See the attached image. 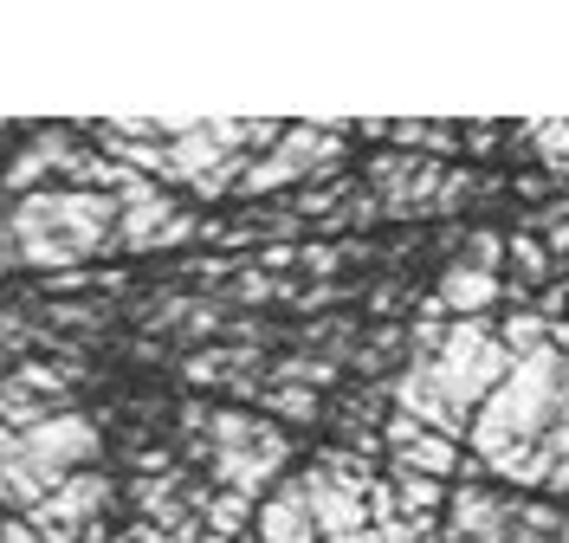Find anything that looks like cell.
Returning a JSON list of instances; mask_svg holds the SVG:
<instances>
[{
	"label": "cell",
	"mask_w": 569,
	"mask_h": 543,
	"mask_svg": "<svg viewBox=\"0 0 569 543\" xmlns=\"http://www.w3.org/2000/svg\"><path fill=\"white\" fill-rule=\"evenodd\" d=\"M563 401H569V356L563 350H537V356L511 362V375H505L492 395H486V408L472 414V446H479V460L492 466L511 446H537Z\"/></svg>",
	"instance_id": "obj_1"
},
{
	"label": "cell",
	"mask_w": 569,
	"mask_h": 543,
	"mask_svg": "<svg viewBox=\"0 0 569 543\" xmlns=\"http://www.w3.org/2000/svg\"><path fill=\"white\" fill-rule=\"evenodd\" d=\"M421 362H427V375H433V389H440V401L460 414L466 428L486 408V395L511 375V356H505V343H498V330L486 318H460V324L440 336V350Z\"/></svg>",
	"instance_id": "obj_2"
},
{
	"label": "cell",
	"mask_w": 569,
	"mask_h": 543,
	"mask_svg": "<svg viewBox=\"0 0 569 543\" xmlns=\"http://www.w3.org/2000/svg\"><path fill=\"white\" fill-rule=\"evenodd\" d=\"M337 162H343V130L298 123V130H279V143L247 162L240 194H272V188H291V181H305V175H330Z\"/></svg>",
	"instance_id": "obj_3"
},
{
	"label": "cell",
	"mask_w": 569,
	"mask_h": 543,
	"mask_svg": "<svg viewBox=\"0 0 569 543\" xmlns=\"http://www.w3.org/2000/svg\"><path fill=\"white\" fill-rule=\"evenodd\" d=\"M117 201H123V214H117V240L110 247H123V253H156V247H181L188 233H194V214H181L176 201L156 188V181H123L117 188Z\"/></svg>",
	"instance_id": "obj_4"
},
{
	"label": "cell",
	"mask_w": 569,
	"mask_h": 543,
	"mask_svg": "<svg viewBox=\"0 0 569 543\" xmlns=\"http://www.w3.org/2000/svg\"><path fill=\"white\" fill-rule=\"evenodd\" d=\"M98 421H84V414H71V408H52V414H39L33 428L20 434V453L33 460V466H52V472H78L84 460H98Z\"/></svg>",
	"instance_id": "obj_5"
},
{
	"label": "cell",
	"mask_w": 569,
	"mask_h": 543,
	"mask_svg": "<svg viewBox=\"0 0 569 543\" xmlns=\"http://www.w3.org/2000/svg\"><path fill=\"white\" fill-rule=\"evenodd\" d=\"M284 460H291V440H284L279 428H266L252 446H227V453H213V479H220V492L259 499V492L284 472Z\"/></svg>",
	"instance_id": "obj_6"
},
{
	"label": "cell",
	"mask_w": 569,
	"mask_h": 543,
	"mask_svg": "<svg viewBox=\"0 0 569 543\" xmlns=\"http://www.w3.org/2000/svg\"><path fill=\"white\" fill-rule=\"evenodd\" d=\"M78 149H84V143H78L71 130H39V137H27V143H20V155L7 162V188H13V194H39V188H59Z\"/></svg>",
	"instance_id": "obj_7"
},
{
	"label": "cell",
	"mask_w": 569,
	"mask_h": 543,
	"mask_svg": "<svg viewBox=\"0 0 569 543\" xmlns=\"http://www.w3.org/2000/svg\"><path fill=\"white\" fill-rule=\"evenodd\" d=\"M252 543H318V524L305 511V485L284 479L266 505L252 511Z\"/></svg>",
	"instance_id": "obj_8"
},
{
	"label": "cell",
	"mask_w": 569,
	"mask_h": 543,
	"mask_svg": "<svg viewBox=\"0 0 569 543\" xmlns=\"http://www.w3.org/2000/svg\"><path fill=\"white\" fill-rule=\"evenodd\" d=\"M505 537H511L505 499L460 485V492H453V511H447V543H505Z\"/></svg>",
	"instance_id": "obj_9"
},
{
	"label": "cell",
	"mask_w": 569,
	"mask_h": 543,
	"mask_svg": "<svg viewBox=\"0 0 569 543\" xmlns=\"http://www.w3.org/2000/svg\"><path fill=\"white\" fill-rule=\"evenodd\" d=\"M376 188H382V208H395V214H408V208H421V201H433L440 194V169L433 162H376Z\"/></svg>",
	"instance_id": "obj_10"
},
{
	"label": "cell",
	"mask_w": 569,
	"mask_h": 543,
	"mask_svg": "<svg viewBox=\"0 0 569 543\" xmlns=\"http://www.w3.org/2000/svg\"><path fill=\"white\" fill-rule=\"evenodd\" d=\"M498 272H479V265H447V279H440V311H453V318H479V311H492L498 304Z\"/></svg>",
	"instance_id": "obj_11"
},
{
	"label": "cell",
	"mask_w": 569,
	"mask_h": 543,
	"mask_svg": "<svg viewBox=\"0 0 569 543\" xmlns=\"http://www.w3.org/2000/svg\"><path fill=\"white\" fill-rule=\"evenodd\" d=\"M201 517H208V537L240 543L247 537V517H252V499H240V492H213L208 505H201Z\"/></svg>",
	"instance_id": "obj_12"
},
{
	"label": "cell",
	"mask_w": 569,
	"mask_h": 543,
	"mask_svg": "<svg viewBox=\"0 0 569 543\" xmlns=\"http://www.w3.org/2000/svg\"><path fill=\"white\" fill-rule=\"evenodd\" d=\"M498 343H505V356L511 362H525V356H537V350H550V324H543L537 311H518V318H505Z\"/></svg>",
	"instance_id": "obj_13"
},
{
	"label": "cell",
	"mask_w": 569,
	"mask_h": 543,
	"mask_svg": "<svg viewBox=\"0 0 569 543\" xmlns=\"http://www.w3.org/2000/svg\"><path fill=\"white\" fill-rule=\"evenodd\" d=\"M252 369V350H208V356H188V382H220V375H240Z\"/></svg>",
	"instance_id": "obj_14"
},
{
	"label": "cell",
	"mask_w": 569,
	"mask_h": 543,
	"mask_svg": "<svg viewBox=\"0 0 569 543\" xmlns=\"http://www.w3.org/2000/svg\"><path fill=\"white\" fill-rule=\"evenodd\" d=\"M259 401L284 414V421H311L318 414V389H291V382H272V389H259Z\"/></svg>",
	"instance_id": "obj_15"
},
{
	"label": "cell",
	"mask_w": 569,
	"mask_h": 543,
	"mask_svg": "<svg viewBox=\"0 0 569 543\" xmlns=\"http://www.w3.org/2000/svg\"><path fill=\"white\" fill-rule=\"evenodd\" d=\"M525 149H537L550 169L569 175V123H531V130H525Z\"/></svg>",
	"instance_id": "obj_16"
},
{
	"label": "cell",
	"mask_w": 569,
	"mask_h": 543,
	"mask_svg": "<svg viewBox=\"0 0 569 543\" xmlns=\"http://www.w3.org/2000/svg\"><path fill=\"white\" fill-rule=\"evenodd\" d=\"M537 446H543L550 460H569V401H563V408H557V421L543 428V440H537Z\"/></svg>",
	"instance_id": "obj_17"
},
{
	"label": "cell",
	"mask_w": 569,
	"mask_h": 543,
	"mask_svg": "<svg viewBox=\"0 0 569 543\" xmlns=\"http://www.w3.org/2000/svg\"><path fill=\"white\" fill-rule=\"evenodd\" d=\"M20 343H27V318H20V311H0V362L13 356Z\"/></svg>",
	"instance_id": "obj_18"
},
{
	"label": "cell",
	"mask_w": 569,
	"mask_h": 543,
	"mask_svg": "<svg viewBox=\"0 0 569 543\" xmlns=\"http://www.w3.org/2000/svg\"><path fill=\"white\" fill-rule=\"evenodd\" d=\"M272 279H266V272H240V285H233V298H240V304H259V298H272Z\"/></svg>",
	"instance_id": "obj_19"
},
{
	"label": "cell",
	"mask_w": 569,
	"mask_h": 543,
	"mask_svg": "<svg viewBox=\"0 0 569 543\" xmlns=\"http://www.w3.org/2000/svg\"><path fill=\"white\" fill-rule=\"evenodd\" d=\"M511 259H518V265H525V272H543V265H550V253H543V247H537V240H525V233H518V240H511Z\"/></svg>",
	"instance_id": "obj_20"
},
{
	"label": "cell",
	"mask_w": 569,
	"mask_h": 543,
	"mask_svg": "<svg viewBox=\"0 0 569 543\" xmlns=\"http://www.w3.org/2000/svg\"><path fill=\"white\" fill-rule=\"evenodd\" d=\"M362 543H415V531L395 517V524H369V537H362Z\"/></svg>",
	"instance_id": "obj_21"
},
{
	"label": "cell",
	"mask_w": 569,
	"mask_h": 543,
	"mask_svg": "<svg viewBox=\"0 0 569 543\" xmlns=\"http://www.w3.org/2000/svg\"><path fill=\"white\" fill-rule=\"evenodd\" d=\"M117 543H176V537H169V531H156V524H130Z\"/></svg>",
	"instance_id": "obj_22"
},
{
	"label": "cell",
	"mask_w": 569,
	"mask_h": 543,
	"mask_svg": "<svg viewBox=\"0 0 569 543\" xmlns=\"http://www.w3.org/2000/svg\"><path fill=\"white\" fill-rule=\"evenodd\" d=\"M550 492H557V499H569V460H557V472H550Z\"/></svg>",
	"instance_id": "obj_23"
}]
</instances>
